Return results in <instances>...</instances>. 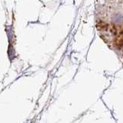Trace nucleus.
Returning a JSON list of instances; mask_svg holds the SVG:
<instances>
[{"mask_svg":"<svg viewBox=\"0 0 123 123\" xmlns=\"http://www.w3.org/2000/svg\"><path fill=\"white\" fill-rule=\"evenodd\" d=\"M114 20L115 22H117V23H121L123 22V16L121 14H118V15H115V17L114 18Z\"/></svg>","mask_w":123,"mask_h":123,"instance_id":"f257e3e1","label":"nucleus"}]
</instances>
